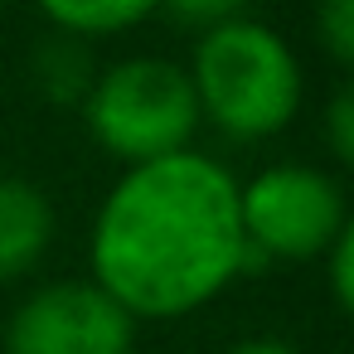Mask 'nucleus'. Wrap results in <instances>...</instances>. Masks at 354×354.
Returning a JSON list of instances; mask_svg holds the SVG:
<instances>
[{
  "label": "nucleus",
  "instance_id": "0eeeda50",
  "mask_svg": "<svg viewBox=\"0 0 354 354\" xmlns=\"http://www.w3.org/2000/svg\"><path fill=\"white\" fill-rule=\"evenodd\" d=\"M35 10L44 15L54 35L93 44V39H112L146 25L160 10V0H35Z\"/></svg>",
  "mask_w": 354,
  "mask_h": 354
},
{
  "label": "nucleus",
  "instance_id": "39448f33",
  "mask_svg": "<svg viewBox=\"0 0 354 354\" xmlns=\"http://www.w3.org/2000/svg\"><path fill=\"white\" fill-rule=\"evenodd\" d=\"M136 320L88 277L35 286L6 325V354H131Z\"/></svg>",
  "mask_w": 354,
  "mask_h": 354
},
{
  "label": "nucleus",
  "instance_id": "9b49d317",
  "mask_svg": "<svg viewBox=\"0 0 354 354\" xmlns=\"http://www.w3.org/2000/svg\"><path fill=\"white\" fill-rule=\"evenodd\" d=\"M160 10H165L175 25H185V30H194V35H209V30H218V25L238 20V15H248V0H160Z\"/></svg>",
  "mask_w": 354,
  "mask_h": 354
},
{
  "label": "nucleus",
  "instance_id": "1a4fd4ad",
  "mask_svg": "<svg viewBox=\"0 0 354 354\" xmlns=\"http://www.w3.org/2000/svg\"><path fill=\"white\" fill-rule=\"evenodd\" d=\"M315 39L335 68L354 64V0H315Z\"/></svg>",
  "mask_w": 354,
  "mask_h": 354
},
{
  "label": "nucleus",
  "instance_id": "ddd939ff",
  "mask_svg": "<svg viewBox=\"0 0 354 354\" xmlns=\"http://www.w3.org/2000/svg\"><path fill=\"white\" fill-rule=\"evenodd\" d=\"M218 354H301V349L291 339H281V335H248V339H233Z\"/></svg>",
  "mask_w": 354,
  "mask_h": 354
},
{
  "label": "nucleus",
  "instance_id": "20e7f679",
  "mask_svg": "<svg viewBox=\"0 0 354 354\" xmlns=\"http://www.w3.org/2000/svg\"><path fill=\"white\" fill-rule=\"evenodd\" d=\"M238 218L248 243L243 277L286 262H320L325 248L349 228V194L325 165L272 160L238 180Z\"/></svg>",
  "mask_w": 354,
  "mask_h": 354
},
{
  "label": "nucleus",
  "instance_id": "f8f14e48",
  "mask_svg": "<svg viewBox=\"0 0 354 354\" xmlns=\"http://www.w3.org/2000/svg\"><path fill=\"white\" fill-rule=\"evenodd\" d=\"M320 267H325V286H330V306L344 315L349 306H354V233L344 228L330 248H325V257H320Z\"/></svg>",
  "mask_w": 354,
  "mask_h": 354
},
{
  "label": "nucleus",
  "instance_id": "6e6552de",
  "mask_svg": "<svg viewBox=\"0 0 354 354\" xmlns=\"http://www.w3.org/2000/svg\"><path fill=\"white\" fill-rule=\"evenodd\" d=\"M30 78H35V93L44 102H54V107H83V97H88V88L97 78V64H93L88 44L49 35L30 54Z\"/></svg>",
  "mask_w": 354,
  "mask_h": 354
},
{
  "label": "nucleus",
  "instance_id": "f03ea898",
  "mask_svg": "<svg viewBox=\"0 0 354 354\" xmlns=\"http://www.w3.org/2000/svg\"><path fill=\"white\" fill-rule=\"evenodd\" d=\"M185 73L199 102V122H209L233 146L281 136L306 102V73L296 49L252 15L194 35Z\"/></svg>",
  "mask_w": 354,
  "mask_h": 354
},
{
  "label": "nucleus",
  "instance_id": "423d86ee",
  "mask_svg": "<svg viewBox=\"0 0 354 354\" xmlns=\"http://www.w3.org/2000/svg\"><path fill=\"white\" fill-rule=\"evenodd\" d=\"M59 233L54 199L25 175H0V286L30 277Z\"/></svg>",
  "mask_w": 354,
  "mask_h": 354
},
{
  "label": "nucleus",
  "instance_id": "f257e3e1",
  "mask_svg": "<svg viewBox=\"0 0 354 354\" xmlns=\"http://www.w3.org/2000/svg\"><path fill=\"white\" fill-rule=\"evenodd\" d=\"M243 262L238 175L194 146L122 170L88 228V281L136 325L199 315L243 277Z\"/></svg>",
  "mask_w": 354,
  "mask_h": 354
},
{
  "label": "nucleus",
  "instance_id": "9d476101",
  "mask_svg": "<svg viewBox=\"0 0 354 354\" xmlns=\"http://www.w3.org/2000/svg\"><path fill=\"white\" fill-rule=\"evenodd\" d=\"M320 136H325V151L339 165L354 160V93H349V83H339L330 93V102L320 112Z\"/></svg>",
  "mask_w": 354,
  "mask_h": 354
},
{
  "label": "nucleus",
  "instance_id": "7ed1b4c3",
  "mask_svg": "<svg viewBox=\"0 0 354 354\" xmlns=\"http://www.w3.org/2000/svg\"><path fill=\"white\" fill-rule=\"evenodd\" d=\"M78 112L88 122L93 146L122 170L189 151L204 127L185 64L160 54H127L97 68Z\"/></svg>",
  "mask_w": 354,
  "mask_h": 354
}]
</instances>
